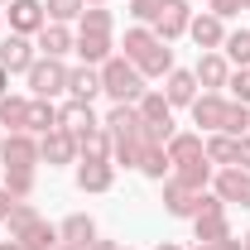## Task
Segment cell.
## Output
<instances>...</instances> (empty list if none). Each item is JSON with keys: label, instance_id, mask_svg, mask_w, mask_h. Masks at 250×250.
<instances>
[{"label": "cell", "instance_id": "obj_1", "mask_svg": "<svg viewBox=\"0 0 250 250\" xmlns=\"http://www.w3.org/2000/svg\"><path fill=\"white\" fill-rule=\"evenodd\" d=\"M106 130H111V164L116 168H140V154H145V121L135 106H111L106 111Z\"/></svg>", "mask_w": 250, "mask_h": 250}, {"label": "cell", "instance_id": "obj_2", "mask_svg": "<svg viewBox=\"0 0 250 250\" xmlns=\"http://www.w3.org/2000/svg\"><path fill=\"white\" fill-rule=\"evenodd\" d=\"M101 92L111 96L116 106H135V101L149 92V87H145L140 67H135L130 58H121V53H116V58H106V62H101Z\"/></svg>", "mask_w": 250, "mask_h": 250}, {"label": "cell", "instance_id": "obj_3", "mask_svg": "<svg viewBox=\"0 0 250 250\" xmlns=\"http://www.w3.org/2000/svg\"><path fill=\"white\" fill-rule=\"evenodd\" d=\"M135 111H140V121H145V135L154 140V145H168L173 135H178V121H173V106L164 101V92H145L135 101Z\"/></svg>", "mask_w": 250, "mask_h": 250}, {"label": "cell", "instance_id": "obj_4", "mask_svg": "<svg viewBox=\"0 0 250 250\" xmlns=\"http://www.w3.org/2000/svg\"><path fill=\"white\" fill-rule=\"evenodd\" d=\"M24 82H29V96L53 101V96L67 92V62L62 58H34V67L24 72Z\"/></svg>", "mask_w": 250, "mask_h": 250}, {"label": "cell", "instance_id": "obj_5", "mask_svg": "<svg viewBox=\"0 0 250 250\" xmlns=\"http://www.w3.org/2000/svg\"><path fill=\"white\" fill-rule=\"evenodd\" d=\"M0 164H5V168H39V135L10 130L5 145H0Z\"/></svg>", "mask_w": 250, "mask_h": 250}, {"label": "cell", "instance_id": "obj_6", "mask_svg": "<svg viewBox=\"0 0 250 250\" xmlns=\"http://www.w3.org/2000/svg\"><path fill=\"white\" fill-rule=\"evenodd\" d=\"M39 164H48V168H62V164H77V135L72 130H48V135H39Z\"/></svg>", "mask_w": 250, "mask_h": 250}, {"label": "cell", "instance_id": "obj_7", "mask_svg": "<svg viewBox=\"0 0 250 250\" xmlns=\"http://www.w3.org/2000/svg\"><path fill=\"white\" fill-rule=\"evenodd\" d=\"M5 20H10V34L34 39V34L48 24V10H43V0H10L5 5Z\"/></svg>", "mask_w": 250, "mask_h": 250}, {"label": "cell", "instance_id": "obj_8", "mask_svg": "<svg viewBox=\"0 0 250 250\" xmlns=\"http://www.w3.org/2000/svg\"><path fill=\"white\" fill-rule=\"evenodd\" d=\"M212 192H217L226 207H246V212H250V173H246V168H217Z\"/></svg>", "mask_w": 250, "mask_h": 250}, {"label": "cell", "instance_id": "obj_9", "mask_svg": "<svg viewBox=\"0 0 250 250\" xmlns=\"http://www.w3.org/2000/svg\"><path fill=\"white\" fill-rule=\"evenodd\" d=\"M34 58H39V43H34V39H24V34L0 39V67H5L10 77H15V72L24 77V72L34 67Z\"/></svg>", "mask_w": 250, "mask_h": 250}, {"label": "cell", "instance_id": "obj_10", "mask_svg": "<svg viewBox=\"0 0 250 250\" xmlns=\"http://www.w3.org/2000/svg\"><path fill=\"white\" fill-rule=\"evenodd\" d=\"M188 24H192V5H188V0H164V10H159V20L149 29H154L164 43H173V39L188 34Z\"/></svg>", "mask_w": 250, "mask_h": 250}, {"label": "cell", "instance_id": "obj_11", "mask_svg": "<svg viewBox=\"0 0 250 250\" xmlns=\"http://www.w3.org/2000/svg\"><path fill=\"white\" fill-rule=\"evenodd\" d=\"M188 39H192L202 53H217L221 43H226V20H217L212 10H202V15H192V24H188Z\"/></svg>", "mask_w": 250, "mask_h": 250}, {"label": "cell", "instance_id": "obj_12", "mask_svg": "<svg viewBox=\"0 0 250 250\" xmlns=\"http://www.w3.org/2000/svg\"><path fill=\"white\" fill-rule=\"evenodd\" d=\"M197 207H202V192L183 188L178 178H164V212H168V217L192 221V217H197Z\"/></svg>", "mask_w": 250, "mask_h": 250}, {"label": "cell", "instance_id": "obj_13", "mask_svg": "<svg viewBox=\"0 0 250 250\" xmlns=\"http://www.w3.org/2000/svg\"><path fill=\"white\" fill-rule=\"evenodd\" d=\"M188 111H192L197 135H202V130L212 135V130H221V121H226V96H221V92H197V101H192Z\"/></svg>", "mask_w": 250, "mask_h": 250}, {"label": "cell", "instance_id": "obj_14", "mask_svg": "<svg viewBox=\"0 0 250 250\" xmlns=\"http://www.w3.org/2000/svg\"><path fill=\"white\" fill-rule=\"evenodd\" d=\"M192 77H197V87L202 92H221L226 87V77H231V62H226V53H197V67H192Z\"/></svg>", "mask_w": 250, "mask_h": 250}, {"label": "cell", "instance_id": "obj_15", "mask_svg": "<svg viewBox=\"0 0 250 250\" xmlns=\"http://www.w3.org/2000/svg\"><path fill=\"white\" fill-rule=\"evenodd\" d=\"M77 188L82 192H111L116 188V164L111 159H82L77 164Z\"/></svg>", "mask_w": 250, "mask_h": 250}, {"label": "cell", "instance_id": "obj_16", "mask_svg": "<svg viewBox=\"0 0 250 250\" xmlns=\"http://www.w3.org/2000/svg\"><path fill=\"white\" fill-rule=\"evenodd\" d=\"M34 43H39V58H67L77 48V34L67 29V24H43V29L34 34Z\"/></svg>", "mask_w": 250, "mask_h": 250}, {"label": "cell", "instance_id": "obj_17", "mask_svg": "<svg viewBox=\"0 0 250 250\" xmlns=\"http://www.w3.org/2000/svg\"><path fill=\"white\" fill-rule=\"evenodd\" d=\"M67 96L72 101H96L101 96V67H92V62L67 67Z\"/></svg>", "mask_w": 250, "mask_h": 250}, {"label": "cell", "instance_id": "obj_18", "mask_svg": "<svg viewBox=\"0 0 250 250\" xmlns=\"http://www.w3.org/2000/svg\"><path fill=\"white\" fill-rule=\"evenodd\" d=\"M164 101H168L173 111L197 101V77H192V67H173V72L164 77Z\"/></svg>", "mask_w": 250, "mask_h": 250}, {"label": "cell", "instance_id": "obj_19", "mask_svg": "<svg viewBox=\"0 0 250 250\" xmlns=\"http://www.w3.org/2000/svg\"><path fill=\"white\" fill-rule=\"evenodd\" d=\"M135 67H140V77H145V82H159V77H168V72H173V48H168L164 39H154Z\"/></svg>", "mask_w": 250, "mask_h": 250}, {"label": "cell", "instance_id": "obj_20", "mask_svg": "<svg viewBox=\"0 0 250 250\" xmlns=\"http://www.w3.org/2000/svg\"><path fill=\"white\" fill-rule=\"evenodd\" d=\"M58 241H62V246H72V250H87V246L96 241V221L87 217V212H72V217H62Z\"/></svg>", "mask_w": 250, "mask_h": 250}, {"label": "cell", "instance_id": "obj_21", "mask_svg": "<svg viewBox=\"0 0 250 250\" xmlns=\"http://www.w3.org/2000/svg\"><path fill=\"white\" fill-rule=\"evenodd\" d=\"M58 125H62V130H72V135H82V130H96L101 116L92 111V101H72V96H67V101L58 106Z\"/></svg>", "mask_w": 250, "mask_h": 250}, {"label": "cell", "instance_id": "obj_22", "mask_svg": "<svg viewBox=\"0 0 250 250\" xmlns=\"http://www.w3.org/2000/svg\"><path fill=\"white\" fill-rule=\"evenodd\" d=\"M82 62H92V67H101L106 58H116V39L111 34H77V48H72Z\"/></svg>", "mask_w": 250, "mask_h": 250}, {"label": "cell", "instance_id": "obj_23", "mask_svg": "<svg viewBox=\"0 0 250 250\" xmlns=\"http://www.w3.org/2000/svg\"><path fill=\"white\" fill-rule=\"evenodd\" d=\"M15 241H20L24 250H53V246H58V226H53V221H43V217H34L29 226H20V231H15Z\"/></svg>", "mask_w": 250, "mask_h": 250}, {"label": "cell", "instance_id": "obj_24", "mask_svg": "<svg viewBox=\"0 0 250 250\" xmlns=\"http://www.w3.org/2000/svg\"><path fill=\"white\" fill-rule=\"evenodd\" d=\"M164 149H168V164H173V168H178V164H192V159H207L202 135H197V130H178V135H173Z\"/></svg>", "mask_w": 250, "mask_h": 250}, {"label": "cell", "instance_id": "obj_25", "mask_svg": "<svg viewBox=\"0 0 250 250\" xmlns=\"http://www.w3.org/2000/svg\"><path fill=\"white\" fill-rule=\"evenodd\" d=\"M140 173H145L149 183H164V178L173 173V164H168V149H164V145H154L149 135H145V154H140Z\"/></svg>", "mask_w": 250, "mask_h": 250}, {"label": "cell", "instance_id": "obj_26", "mask_svg": "<svg viewBox=\"0 0 250 250\" xmlns=\"http://www.w3.org/2000/svg\"><path fill=\"white\" fill-rule=\"evenodd\" d=\"M202 149H207V164H212V168H236V135L212 130V135L202 140Z\"/></svg>", "mask_w": 250, "mask_h": 250}, {"label": "cell", "instance_id": "obj_27", "mask_svg": "<svg viewBox=\"0 0 250 250\" xmlns=\"http://www.w3.org/2000/svg\"><path fill=\"white\" fill-rule=\"evenodd\" d=\"M24 130H29V135H48V130H58V106H53V101H43V96H29Z\"/></svg>", "mask_w": 250, "mask_h": 250}, {"label": "cell", "instance_id": "obj_28", "mask_svg": "<svg viewBox=\"0 0 250 250\" xmlns=\"http://www.w3.org/2000/svg\"><path fill=\"white\" fill-rule=\"evenodd\" d=\"M82 159H111V130H106V125L77 135V164H82Z\"/></svg>", "mask_w": 250, "mask_h": 250}, {"label": "cell", "instance_id": "obj_29", "mask_svg": "<svg viewBox=\"0 0 250 250\" xmlns=\"http://www.w3.org/2000/svg\"><path fill=\"white\" fill-rule=\"evenodd\" d=\"M24 116H29V96H20V92L0 96V130H5V135H10V130H24Z\"/></svg>", "mask_w": 250, "mask_h": 250}, {"label": "cell", "instance_id": "obj_30", "mask_svg": "<svg viewBox=\"0 0 250 250\" xmlns=\"http://www.w3.org/2000/svg\"><path fill=\"white\" fill-rule=\"evenodd\" d=\"M168 178H178V183L192 188V192H207V188H212V164H207V159H192V164H178Z\"/></svg>", "mask_w": 250, "mask_h": 250}, {"label": "cell", "instance_id": "obj_31", "mask_svg": "<svg viewBox=\"0 0 250 250\" xmlns=\"http://www.w3.org/2000/svg\"><path fill=\"white\" fill-rule=\"evenodd\" d=\"M0 188L10 192V197H34V188H39V168H5V178H0Z\"/></svg>", "mask_w": 250, "mask_h": 250}, {"label": "cell", "instance_id": "obj_32", "mask_svg": "<svg viewBox=\"0 0 250 250\" xmlns=\"http://www.w3.org/2000/svg\"><path fill=\"white\" fill-rule=\"evenodd\" d=\"M154 39H159V34L149 29V24H130V29H125V43H121V58L140 62V58H145V48H149Z\"/></svg>", "mask_w": 250, "mask_h": 250}, {"label": "cell", "instance_id": "obj_33", "mask_svg": "<svg viewBox=\"0 0 250 250\" xmlns=\"http://www.w3.org/2000/svg\"><path fill=\"white\" fill-rule=\"evenodd\" d=\"M221 53H226V62H231V67H250V29H226Z\"/></svg>", "mask_w": 250, "mask_h": 250}, {"label": "cell", "instance_id": "obj_34", "mask_svg": "<svg viewBox=\"0 0 250 250\" xmlns=\"http://www.w3.org/2000/svg\"><path fill=\"white\" fill-rule=\"evenodd\" d=\"M111 24H116V15L106 5H87L77 15V34H111Z\"/></svg>", "mask_w": 250, "mask_h": 250}, {"label": "cell", "instance_id": "obj_35", "mask_svg": "<svg viewBox=\"0 0 250 250\" xmlns=\"http://www.w3.org/2000/svg\"><path fill=\"white\" fill-rule=\"evenodd\" d=\"M221 135H250V106H241V101H231L226 96V121H221Z\"/></svg>", "mask_w": 250, "mask_h": 250}, {"label": "cell", "instance_id": "obj_36", "mask_svg": "<svg viewBox=\"0 0 250 250\" xmlns=\"http://www.w3.org/2000/svg\"><path fill=\"white\" fill-rule=\"evenodd\" d=\"M43 10H48V24H72L87 10V0H43Z\"/></svg>", "mask_w": 250, "mask_h": 250}, {"label": "cell", "instance_id": "obj_37", "mask_svg": "<svg viewBox=\"0 0 250 250\" xmlns=\"http://www.w3.org/2000/svg\"><path fill=\"white\" fill-rule=\"evenodd\" d=\"M226 92H231V101L250 106V67H231V77H226Z\"/></svg>", "mask_w": 250, "mask_h": 250}, {"label": "cell", "instance_id": "obj_38", "mask_svg": "<svg viewBox=\"0 0 250 250\" xmlns=\"http://www.w3.org/2000/svg\"><path fill=\"white\" fill-rule=\"evenodd\" d=\"M159 10H164V0H130V15H135V24H154Z\"/></svg>", "mask_w": 250, "mask_h": 250}, {"label": "cell", "instance_id": "obj_39", "mask_svg": "<svg viewBox=\"0 0 250 250\" xmlns=\"http://www.w3.org/2000/svg\"><path fill=\"white\" fill-rule=\"evenodd\" d=\"M34 217H39V207H34L29 197H24V202H15V212H10V221H5V226H10V236H15L20 226H29Z\"/></svg>", "mask_w": 250, "mask_h": 250}, {"label": "cell", "instance_id": "obj_40", "mask_svg": "<svg viewBox=\"0 0 250 250\" xmlns=\"http://www.w3.org/2000/svg\"><path fill=\"white\" fill-rule=\"evenodd\" d=\"M207 10L217 20H231V15H241V0H207Z\"/></svg>", "mask_w": 250, "mask_h": 250}, {"label": "cell", "instance_id": "obj_41", "mask_svg": "<svg viewBox=\"0 0 250 250\" xmlns=\"http://www.w3.org/2000/svg\"><path fill=\"white\" fill-rule=\"evenodd\" d=\"M192 250H246V246H241L236 236H226V241H197Z\"/></svg>", "mask_w": 250, "mask_h": 250}, {"label": "cell", "instance_id": "obj_42", "mask_svg": "<svg viewBox=\"0 0 250 250\" xmlns=\"http://www.w3.org/2000/svg\"><path fill=\"white\" fill-rule=\"evenodd\" d=\"M236 168H246V173H250V135L236 140Z\"/></svg>", "mask_w": 250, "mask_h": 250}, {"label": "cell", "instance_id": "obj_43", "mask_svg": "<svg viewBox=\"0 0 250 250\" xmlns=\"http://www.w3.org/2000/svg\"><path fill=\"white\" fill-rule=\"evenodd\" d=\"M15 202H20V197H10V192L0 188V221H10V212H15Z\"/></svg>", "mask_w": 250, "mask_h": 250}, {"label": "cell", "instance_id": "obj_44", "mask_svg": "<svg viewBox=\"0 0 250 250\" xmlns=\"http://www.w3.org/2000/svg\"><path fill=\"white\" fill-rule=\"evenodd\" d=\"M87 250H116V241H101V236H96V241H92Z\"/></svg>", "mask_w": 250, "mask_h": 250}, {"label": "cell", "instance_id": "obj_45", "mask_svg": "<svg viewBox=\"0 0 250 250\" xmlns=\"http://www.w3.org/2000/svg\"><path fill=\"white\" fill-rule=\"evenodd\" d=\"M10 92V72H5V67H0V96Z\"/></svg>", "mask_w": 250, "mask_h": 250}, {"label": "cell", "instance_id": "obj_46", "mask_svg": "<svg viewBox=\"0 0 250 250\" xmlns=\"http://www.w3.org/2000/svg\"><path fill=\"white\" fill-rule=\"evenodd\" d=\"M0 250H24V246H20V241H15V236H10V241H0Z\"/></svg>", "mask_w": 250, "mask_h": 250}, {"label": "cell", "instance_id": "obj_47", "mask_svg": "<svg viewBox=\"0 0 250 250\" xmlns=\"http://www.w3.org/2000/svg\"><path fill=\"white\" fill-rule=\"evenodd\" d=\"M154 250H183V246H173V241H159V246Z\"/></svg>", "mask_w": 250, "mask_h": 250}, {"label": "cell", "instance_id": "obj_48", "mask_svg": "<svg viewBox=\"0 0 250 250\" xmlns=\"http://www.w3.org/2000/svg\"><path fill=\"white\" fill-rule=\"evenodd\" d=\"M241 246H246V250H250V231H246V236H241Z\"/></svg>", "mask_w": 250, "mask_h": 250}, {"label": "cell", "instance_id": "obj_49", "mask_svg": "<svg viewBox=\"0 0 250 250\" xmlns=\"http://www.w3.org/2000/svg\"><path fill=\"white\" fill-rule=\"evenodd\" d=\"M53 250H72V246H62V241H58V246H53Z\"/></svg>", "mask_w": 250, "mask_h": 250}, {"label": "cell", "instance_id": "obj_50", "mask_svg": "<svg viewBox=\"0 0 250 250\" xmlns=\"http://www.w3.org/2000/svg\"><path fill=\"white\" fill-rule=\"evenodd\" d=\"M0 29H5V10H0Z\"/></svg>", "mask_w": 250, "mask_h": 250}, {"label": "cell", "instance_id": "obj_51", "mask_svg": "<svg viewBox=\"0 0 250 250\" xmlns=\"http://www.w3.org/2000/svg\"><path fill=\"white\" fill-rule=\"evenodd\" d=\"M87 5H106V0H87Z\"/></svg>", "mask_w": 250, "mask_h": 250}, {"label": "cell", "instance_id": "obj_52", "mask_svg": "<svg viewBox=\"0 0 250 250\" xmlns=\"http://www.w3.org/2000/svg\"><path fill=\"white\" fill-rule=\"evenodd\" d=\"M241 10H250V0H241Z\"/></svg>", "mask_w": 250, "mask_h": 250}, {"label": "cell", "instance_id": "obj_53", "mask_svg": "<svg viewBox=\"0 0 250 250\" xmlns=\"http://www.w3.org/2000/svg\"><path fill=\"white\" fill-rule=\"evenodd\" d=\"M116 250H135V246H116Z\"/></svg>", "mask_w": 250, "mask_h": 250}, {"label": "cell", "instance_id": "obj_54", "mask_svg": "<svg viewBox=\"0 0 250 250\" xmlns=\"http://www.w3.org/2000/svg\"><path fill=\"white\" fill-rule=\"evenodd\" d=\"M0 145H5V130H0Z\"/></svg>", "mask_w": 250, "mask_h": 250}, {"label": "cell", "instance_id": "obj_55", "mask_svg": "<svg viewBox=\"0 0 250 250\" xmlns=\"http://www.w3.org/2000/svg\"><path fill=\"white\" fill-rule=\"evenodd\" d=\"M188 5H197V0H188Z\"/></svg>", "mask_w": 250, "mask_h": 250}, {"label": "cell", "instance_id": "obj_56", "mask_svg": "<svg viewBox=\"0 0 250 250\" xmlns=\"http://www.w3.org/2000/svg\"><path fill=\"white\" fill-rule=\"evenodd\" d=\"M0 5H10V0H0Z\"/></svg>", "mask_w": 250, "mask_h": 250}]
</instances>
